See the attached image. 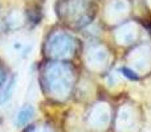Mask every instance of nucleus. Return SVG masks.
Listing matches in <instances>:
<instances>
[{"mask_svg": "<svg viewBox=\"0 0 151 132\" xmlns=\"http://www.w3.org/2000/svg\"><path fill=\"white\" fill-rule=\"evenodd\" d=\"M121 73H122L123 77H126L130 81H139V75L137 74L135 71H133L131 69H129V67H126V66L121 67Z\"/></svg>", "mask_w": 151, "mask_h": 132, "instance_id": "7ed1b4c3", "label": "nucleus"}, {"mask_svg": "<svg viewBox=\"0 0 151 132\" xmlns=\"http://www.w3.org/2000/svg\"><path fill=\"white\" fill-rule=\"evenodd\" d=\"M15 82H16V78L12 77L9 79V82L5 85L4 91H3V94H1V98H0V103H4V102H7L8 99L11 98V95H12V93H13V87H15Z\"/></svg>", "mask_w": 151, "mask_h": 132, "instance_id": "f03ea898", "label": "nucleus"}, {"mask_svg": "<svg viewBox=\"0 0 151 132\" xmlns=\"http://www.w3.org/2000/svg\"><path fill=\"white\" fill-rule=\"evenodd\" d=\"M3 81H4V73H3V70L0 69V85L3 83Z\"/></svg>", "mask_w": 151, "mask_h": 132, "instance_id": "20e7f679", "label": "nucleus"}, {"mask_svg": "<svg viewBox=\"0 0 151 132\" xmlns=\"http://www.w3.org/2000/svg\"><path fill=\"white\" fill-rule=\"evenodd\" d=\"M33 115H35V108L33 107L29 106V104L24 106L23 108L19 111L17 118H16V123H17V126L23 127V126L28 124V123L31 122V119L33 118Z\"/></svg>", "mask_w": 151, "mask_h": 132, "instance_id": "f257e3e1", "label": "nucleus"}]
</instances>
